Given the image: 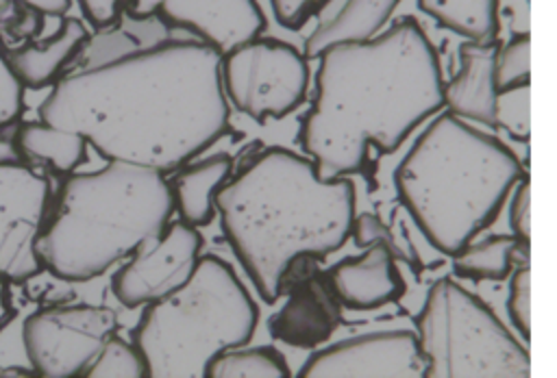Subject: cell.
<instances>
[{
	"mask_svg": "<svg viewBox=\"0 0 557 378\" xmlns=\"http://www.w3.org/2000/svg\"><path fill=\"white\" fill-rule=\"evenodd\" d=\"M220 67L222 54L196 35L126 11L87 37L37 113L104 161L168 174L233 130Z\"/></svg>",
	"mask_w": 557,
	"mask_h": 378,
	"instance_id": "obj_1",
	"label": "cell"
},
{
	"mask_svg": "<svg viewBox=\"0 0 557 378\" xmlns=\"http://www.w3.org/2000/svg\"><path fill=\"white\" fill-rule=\"evenodd\" d=\"M444 106L435 48L422 28L398 22L363 43L320 56L315 96L298 139L324 178L363 172L370 148L392 154Z\"/></svg>",
	"mask_w": 557,
	"mask_h": 378,
	"instance_id": "obj_2",
	"label": "cell"
},
{
	"mask_svg": "<svg viewBox=\"0 0 557 378\" xmlns=\"http://www.w3.org/2000/svg\"><path fill=\"white\" fill-rule=\"evenodd\" d=\"M215 211L257 293L276 302L300 259H324L350 237L355 185L320 176L292 150L268 148L218 191Z\"/></svg>",
	"mask_w": 557,
	"mask_h": 378,
	"instance_id": "obj_3",
	"label": "cell"
},
{
	"mask_svg": "<svg viewBox=\"0 0 557 378\" xmlns=\"http://www.w3.org/2000/svg\"><path fill=\"white\" fill-rule=\"evenodd\" d=\"M520 180L513 152L453 113L424 128L394 174L400 202L446 256L461 252L496 219Z\"/></svg>",
	"mask_w": 557,
	"mask_h": 378,
	"instance_id": "obj_4",
	"label": "cell"
},
{
	"mask_svg": "<svg viewBox=\"0 0 557 378\" xmlns=\"http://www.w3.org/2000/svg\"><path fill=\"white\" fill-rule=\"evenodd\" d=\"M172 213V187L159 169L107 161L96 172H72L39 235L44 269L65 282L98 278L159 235Z\"/></svg>",
	"mask_w": 557,
	"mask_h": 378,
	"instance_id": "obj_5",
	"label": "cell"
},
{
	"mask_svg": "<svg viewBox=\"0 0 557 378\" xmlns=\"http://www.w3.org/2000/svg\"><path fill=\"white\" fill-rule=\"evenodd\" d=\"M257 304L228 263L200 256L191 278L174 293L144 306L135 326L152 378H200L224 350L250 341Z\"/></svg>",
	"mask_w": 557,
	"mask_h": 378,
	"instance_id": "obj_6",
	"label": "cell"
},
{
	"mask_svg": "<svg viewBox=\"0 0 557 378\" xmlns=\"http://www.w3.org/2000/svg\"><path fill=\"white\" fill-rule=\"evenodd\" d=\"M426 378H527L531 358L522 343L476 295L440 278L416 319Z\"/></svg>",
	"mask_w": 557,
	"mask_h": 378,
	"instance_id": "obj_7",
	"label": "cell"
},
{
	"mask_svg": "<svg viewBox=\"0 0 557 378\" xmlns=\"http://www.w3.org/2000/svg\"><path fill=\"white\" fill-rule=\"evenodd\" d=\"M222 89L239 113L255 122L278 119L307 98V56L278 39H252L222 54Z\"/></svg>",
	"mask_w": 557,
	"mask_h": 378,
	"instance_id": "obj_8",
	"label": "cell"
},
{
	"mask_svg": "<svg viewBox=\"0 0 557 378\" xmlns=\"http://www.w3.org/2000/svg\"><path fill=\"white\" fill-rule=\"evenodd\" d=\"M115 330L117 315L109 306L54 304L26 317L22 343L35 374L70 378L85 376V369Z\"/></svg>",
	"mask_w": 557,
	"mask_h": 378,
	"instance_id": "obj_9",
	"label": "cell"
},
{
	"mask_svg": "<svg viewBox=\"0 0 557 378\" xmlns=\"http://www.w3.org/2000/svg\"><path fill=\"white\" fill-rule=\"evenodd\" d=\"M52 191L46 176L20 161L0 159V278L24 282L44 269L39 235Z\"/></svg>",
	"mask_w": 557,
	"mask_h": 378,
	"instance_id": "obj_10",
	"label": "cell"
},
{
	"mask_svg": "<svg viewBox=\"0 0 557 378\" xmlns=\"http://www.w3.org/2000/svg\"><path fill=\"white\" fill-rule=\"evenodd\" d=\"M202 237L187 222L168 224L146 239L113 274L111 291L128 308L148 306L181 289L198 267Z\"/></svg>",
	"mask_w": 557,
	"mask_h": 378,
	"instance_id": "obj_11",
	"label": "cell"
},
{
	"mask_svg": "<svg viewBox=\"0 0 557 378\" xmlns=\"http://www.w3.org/2000/svg\"><path fill=\"white\" fill-rule=\"evenodd\" d=\"M298 376L305 378H426L418 337L409 330L359 335L315 350Z\"/></svg>",
	"mask_w": 557,
	"mask_h": 378,
	"instance_id": "obj_12",
	"label": "cell"
},
{
	"mask_svg": "<svg viewBox=\"0 0 557 378\" xmlns=\"http://www.w3.org/2000/svg\"><path fill=\"white\" fill-rule=\"evenodd\" d=\"M159 15L226 54L265 28L257 0H165Z\"/></svg>",
	"mask_w": 557,
	"mask_h": 378,
	"instance_id": "obj_13",
	"label": "cell"
},
{
	"mask_svg": "<svg viewBox=\"0 0 557 378\" xmlns=\"http://www.w3.org/2000/svg\"><path fill=\"white\" fill-rule=\"evenodd\" d=\"M289 298L272 317V335L294 348H318L342 322V304L326 274L311 269L287 285Z\"/></svg>",
	"mask_w": 557,
	"mask_h": 378,
	"instance_id": "obj_14",
	"label": "cell"
},
{
	"mask_svg": "<svg viewBox=\"0 0 557 378\" xmlns=\"http://www.w3.org/2000/svg\"><path fill=\"white\" fill-rule=\"evenodd\" d=\"M326 278L339 304L350 311H374L396 302L405 282L396 267V256L383 245H368L363 254L335 263Z\"/></svg>",
	"mask_w": 557,
	"mask_h": 378,
	"instance_id": "obj_15",
	"label": "cell"
},
{
	"mask_svg": "<svg viewBox=\"0 0 557 378\" xmlns=\"http://www.w3.org/2000/svg\"><path fill=\"white\" fill-rule=\"evenodd\" d=\"M498 41H466L459 48V70L444 85V106L448 113L494 126L496 109V52Z\"/></svg>",
	"mask_w": 557,
	"mask_h": 378,
	"instance_id": "obj_16",
	"label": "cell"
},
{
	"mask_svg": "<svg viewBox=\"0 0 557 378\" xmlns=\"http://www.w3.org/2000/svg\"><path fill=\"white\" fill-rule=\"evenodd\" d=\"M89 33L76 17H65L46 41H26L7 50L9 63L26 89L52 87L76 59Z\"/></svg>",
	"mask_w": 557,
	"mask_h": 378,
	"instance_id": "obj_17",
	"label": "cell"
},
{
	"mask_svg": "<svg viewBox=\"0 0 557 378\" xmlns=\"http://www.w3.org/2000/svg\"><path fill=\"white\" fill-rule=\"evenodd\" d=\"M400 0H344L331 15L320 20L305 41V56L320 59L329 48L363 43L383 30Z\"/></svg>",
	"mask_w": 557,
	"mask_h": 378,
	"instance_id": "obj_18",
	"label": "cell"
},
{
	"mask_svg": "<svg viewBox=\"0 0 557 378\" xmlns=\"http://www.w3.org/2000/svg\"><path fill=\"white\" fill-rule=\"evenodd\" d=\"M233 161L226 154L187 163L170 178L174 211L183 222L202 228L215 217L218 191L231 180Z\"/></svg>",
	"mask_w": 557,
	"mask_h": 378,
	"instance_id": "obj_19",
	"label": "cell"
},
{
	"mask_svg": "<svg viewBox=\"0 0 557 378\" xmlns=\"http://www.w3.org/2000/svg\"><path fill=\"white\" fill-rule=\"evenodd\" d=\"M87 141L67 128L46 122H24L15 130V150L22 159L46 165L59 174H72L85 159Z\"/></svg>",
	"mask_w": 557,
	"mask_h": 378,
	"instance_id": "obj_20",
	"label": "cell"
},
{
	"mask_svg": "<svg viewBox=\"0 0 557 378\" xmlns=\"http://www.w3.org/2000/svg\"><path fill=\"white\" fill-rule=\"evenodd\" d=\"M418 7L468 41H494L500 30L498 0H418Z\"/></svg>",
	"mask_w": 557,
	"mask_h": 378,
	"instance_id": "obj_21",
	"label": "cell"
},
{
	"mask_svg": "<svg viewBox=\"0 0 557 378\" xmlns=\"http://www.w3.org/2000/svg\"><path fill=\"white\" fill-rule=\"evenodd\" d=\"M529 250L518 237L494 235L476 243H468L453 256V272L472 280H505L511 274L516 256Z\"/></svg>",
	"mask_w": 557,
	"mask_h": 378,
	"instance_id": "obj_22",
	"label": "cell"
},
{
	"mask_svg": "<svg viewBox=\"0 0 557 378\" xmlns=\"http://www.w3.org/2000/svg\"><path fill=\"white\" fill-rule=\"evenodd\" d=\"M209 378H287L289 367L274 348L255 345L228 348L220 352L207 367Z\"/></svg>",
	"mask_w": 557,
	"mask_h": 378,
	"instance_id": "obj_23",
	"label": "cell"
},
{
	"mask_svg": "<svg viewBox=\"0 0 557 378\" xmlns=\"http://www.w3.org/2000/svg\"><path fill=\"white\" fill-rule=\"evenodd\" d=\"M87 378H144L148 376V365L135 341H126L117 335L100 348L96 358L85 369Z\"/></svg>",
	"mask_w": 557,
	"mask_h": 378,
	"instance_id": "obj_24",
	"label": "cell"
},
{
	"mask_svg": "<svg viewBox=\"0 0 557 378\" xmlns=\"http://www.w3.org/2000/svg\"><path fill=\"white\" fill-rule=\"evenodd\" d=\"M494 126L503 128L516 141H529L531 135V87L529 83L498 89Z\"/></svg>",
	"mask_w": 557,
	"mask_h": 378,
	"instance_id": "obj_25",
	"label": "cell"
},
{
	"mask_svg": "<svg viewBox=\"0 0 557 378\" xmlns=\"http://www.w3.org/2000/svg\"><path fill=\"white\" fill-rule=\"evenodd\" d=\"M531 76V39L529 35H513L496 52V85L498 89L529 83Z\"/></svg>",
	"mask_w": 557,
	"mask_h": 378,
	"instance_id": "obj_26",
	"label": "cell"
},
{
	"mask_svg": "<svg viewBox=\"0 0 557 378\" xmlns=\"http://www.w3.org/2000/svg\"><path fill=\"white\" fill-rule=\"evenodd\" d=\"M350 237L355 239V243L359 248H368V245H374V243H383L396 259L400 261H407V263H416L418 254L411 245V241H400L396 239V235L392 232V228L387 224H383L376 215L372 213H361V215H355V222H352V232Z\"/></svg>",
	"mask_w": 557,
	"mask_h": 378,
	"instance_id": "obj_27",
	"label": "cell"
},
{
	"mask_svg": "<svg viewBox=\"0 0 557 378\" xmlns=\"http://www.w3.org/2000/svg\"><path fill=\"white\" fill-rule=\"evenodd\" d=\"M24 85L13 72L7 48L0 41V133L17 124L24 113Z\"/></svg>",
	"mask_w": 557,
	"mask_h": 378,
	"instance_id": "obj_28",
	"label": "cell"
},
{
	"mask_svg": "<svg viewBox=\"0 0 557 378\" xmlns=\"http://www.w3.org/2000/svg\"><path fill=\"white\" fill-rule=\"evenodd\" d=\"M507 311L513 326L520 330L524 341L531 337V269L529 265H520L509 282V300Z\"/></svg>",
	"mask_w": 557,
	"mask_h": 378,
	"instance_id": "obj_29",
	"label": "cell"
},
{
	"mask_svg": "<svg viewBox=\"0 0 557 378\" xmlns=\"http://www.w3.org/2000/svg\"><path fill=\"white\" fill-rule=\"evenodd\" d=\"M11 2H13V9H4L7 15L0 11V28H4L11 37L22 39L24 43L33 41V37H37L41 30L44 13L24 2H17V0H11Z\"/></svg>",
	"mask_w": 557,
	"mask_h": 378,
	"instance_id": "obj_30",
	"label": "cell"
},
{
	"mask_svg": "<svg viewBox=\"0 0 557 378\" xmlns=\"http://www.w3.org/2000/svg\"><path fill=\"white\" fill-rule=\"evenodd\" d=\"M509 226L513 230V237H518L522 243L531 241V180L529 176H522V180L516 185V193L509 206Z\"/></svg>",
	"mask_w": 557,
	"mask_h": 378,
	"instance_id": "obj_31",
	"label": "cell"
},
{
	"mask_svg": "<svg viewBox=\"0 0 557 378\" xmlns=\"http://www.w3.org/2000/svg\"><path fill=\"white\" fill-rule=\"evenodd\" d=\"M329 0H270L276 22L289 30H298Z\"/></svg>",
	"mask_w": 557,
	"mask_h": 378,
	"instance_id": "obj_32",
	"label": "cell"
},
{
	"mask_svg": "<svg viewBox=\"0 0 557 378\" xmlns=\"http://www.w3.org/2000/svg\"><path fill=\"white\" fill-rule=\"evenodd\" d=\"M85 20L98 28L115 24L133 4V0H76Z\"/></svg>",
	"mask_w": 557,
	"mask_h": 378,
	"instance_id": "obj_33",
	"label": "cell"
},
{
	"mask_svg": "<svg viewBox=\"0 0 557 378\" xmlns=\"http://www.w3.org/2000/svg\"><path fill=\"white\" fill-rule=\"evenodd\" d=\"M24 2L37 11H41L44 15H63L70 7V0H17Z\"/></svg>",
	"mask_w": 557,
	"mask_h": 378,
	"instance_id": "obj_34",
	"label": "cell"
},
{
	"mask_svg": "<svg viewBox=\"0 0 557 378\" xmlns=\"http://www.w3.org/2000/svg\"><path fill=\"white\" fill-rule=\"evenodd\" d=\"M15 317V308L11 304V291H9V282L4 278H0V330Z\"/></svg>",
	"mask_w": 557,
	"mask_h": 378,
	"instance_id": "obj_35",
	"label": "cell"
},
{
	"mask_svg": "<svg viewBox=\"0 0 557 378\" xmlns=\"http://www.w3.org/2000/svg\"><path fill=\"white\" fill-rule=\"evenodd\" d=\"M163 2H165V0H133L128 13L141 15V17H144V15H154V13L161 11Z\"/></svg>",
	"mask_w": 557,
	"mask_h": 378,
	"instance_id": "obj_36",
	"label": "cell"
}]
</instances>
